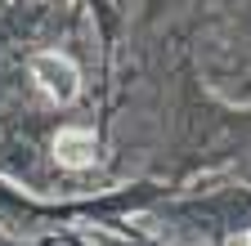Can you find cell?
<instances>
[{
    "instance_id": "cell-2",
    "label": "cell",
    "mask_w": 251,
    "mask_h": 246,
    "mask_svg": "<svg viewBox=\"0 0 251 246\" xmlns=\"http://www.w3.org/2000/svg\"><path fill=\"white\" fill-rule=\"evenodd\" d=\"M54 152H58L63 166H90L94 161V134H85V130H63L58 143H54Z\"/></svg>"
},
{
    "instance_id": "cell-1",
    "label": "cell",
    "mask_w": 251,
    "mask_h": 246,
    "mask_svg": "<svg viewBox=\"0 0 251 246\" xmlns=\"http://www.w3.org/2000/svg\"><path fill=\"white\" fill-rule=\"evenodd\" d=\"M31 72H36V81H41V89L50 99H58V103L76 99V67L63 54H41L36 63H31Z\"/></svg>"
}]
</instances>
